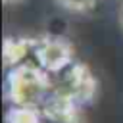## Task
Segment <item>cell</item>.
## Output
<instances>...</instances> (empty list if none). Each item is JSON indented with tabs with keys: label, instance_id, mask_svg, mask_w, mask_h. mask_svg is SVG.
Listing matches in <instances>:
<instances>
[{
	"label": "cell",
	"instance_id": "7",
	"mask_svg": "<svg viewBox=\"0 0 123 123\" xmlns=\"http://www.w3.org/2000/svg\"><path fill=\"white\" fill-rule=\"evenodd\" d=\"M119 23H121V27H123V4H121V8H119Z\"/></svg>",
	"mask_w": 123,
	"mask_h": 123
},
{
	"label": "cell",
	"instance_id": "1",
	"mask_svg": "<svg viewBox=\"0 0 123 123\" xmlns=\"http://www.w3.org/2000/svg\"><path fill=\"white\" fill-rule=\"evenodd\" d=\"M52 94L50 75L35 65H19L6 69L4 96L12 106L40 110Z\"/></svg>",
	"mask_w": 123,
	"mask_h": 123
},
{
	"label": "cell",
	"instance_id": "5",
	"mask_svg": "<svg viewBox=\"0 0 123 123\" xmlns=\"http://www.w3.org/2000/svg\"><path fill=\"white\" fill-rule=\"evenodd\" d=\"M6 123H40V110L12 106L6 113Z\"/></svg>",
	"mask_w": 123,
	"mask_h": 123
},
{
	"label": "cell",
	"instance_id": "8",
	"mask_svg": "<svg viewBox=\"0 0 123 123\" xmlns=\"http://www.w3.org/2000/svg\"><path fill=\"white\" fill-rule=\"evenodd\" d=\"M6 6H10V4H17V2H21V0H2Z\"/></svg>",
	"mask_w": 123,
	"mask_h": 123
},
{
	"label": "cell",
	"instance_id": "3",
	"mask_svg": "<svg viewBox=\"0 0 123 123\" xmlns=\"http://www.w3.org/2000/svg\"><path fill=\"white\" fill-rule=\"evenodd\" d=\"M75 60H77L75 48L67 38H62V37L35 38V65L46 71L48 75L62 71Z\"/></svg>",
	"mask_w": 123,
	"mask_h": 123
},
{
	"label": "cell",
	"instance_id": "4",
	"mask_svg": "<svg viewBox=\"0 0 123 123\" xmlns=\"http://www.w3.org/2000/svg\"><path fill=\"white\" fill-rule=\"evenodd\" d=\"M40 123H85L79 110L48 100L40 108Z\"/></svg>",
	"mask_w": 123,
	"mask_h": 123
},
{
	"label": "cell",
	"instance_id": "6",
	"mask_svg": "<svg viewBox=\"0 0 123 123\" xmlns=\"http://www.w3.org/2000/svg\"><path fill=\"white\" fill-rule=\"evenodd\" d=\"M60 8L67 10V12H75V13H85L88 10H92L100 0H54Z\"/></svg>",
	"mask_w": 123,
	"mask_h": 123
},
{
	"label": "cell",
	"instance_id": "2",
	"mask_svg": "<svg viewBox=\"0 0 123 123\" xmlns=\"http://www.w3.org/2000/svg\"><path fill=\"white\" fill-rule=\"evenodd\" d=\"M50 86H52L50 100L75 110H81L83 106L90 104L98 92V81L94 73L86 63L79 60H75L62 71L52 73Z\"/></svg>",
	"mask_w": 123,
	"mask_h": 123
}]
</instances>
